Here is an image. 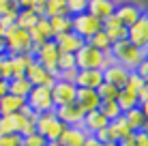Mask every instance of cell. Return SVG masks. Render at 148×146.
I'll return each mask as SVG.
<instances>
[{
    "label": "cell",
    "instance_id": "8d00e7d4",
    "mask_svg": "<svg viewBox=\"0 0 148 146\" xmlns=\"http://www.w3.org/2000/svg\"><path fill=\"white\" fill-rule=\"evenodd\" d=\"M45 144H47V140L41 138L39 133H32V135L22 138V146H45Z\"/></svg>",
    "mask_w": 148,
    "mask_h": 146
},
{
    "label": "cell",
    "instance_id": "8992f818",
    "mask_svg": "<svg viewBox=\"0 0 148 146\" xmlns=\"http://www.w3.org/2000/svg\"><path fill=\"white\" fill-rule=\"evenodd\" d=\"M101 28H103V24L97 17H92L90 13H79V15H73V17H71V32H75L79 39H84V41H88L90 37H95Z\"/></svg>",
    "mask_w": 148,
    "mask_h": 146
},
{
    "label": "cell",
    "instance_id": "f546056e",
    "mask_svg": "<svg viewBox=\"0 0 148 146\" xmlns=\"http://www.w3.org/2000/svg\"><path fill=\"white\" fill-rule=\"evenodd\" d=\"M47 19H49V26L54 30V37L62 34V32H71V17L69 15H58V17H47Z\"/></svg>",
    "mask_w": 148,
    "mask_h": 146
},
{
    "label": "cell",
    "instance_id": "e0dca14e",
    "mask_svg": "<svg viewBox=\"0 0 148 146\" xmlns=\"http://www.w3.org/2000/svg\"><path fill=\"white\" fill-rule=\"evenodd\" d=\"M101 24H103V32L108 34V39L112 41V45H114V43H120V41H127V28L118 22V17H116V15H110V17L103 19Z\"/></svg>",
    "mask_w": 148,
    "mask_h": 146
},
{
    "label": "cell",
    "instance_id": "44dd1931",
    "mask_svg": "<svg viewBox=\"0 0 148 146\" xmlns=\"http://www.w3.org/2000/svg\"><path fill=\"white\" fill-rule=\"evenodd\" d=\"M86 138H88V133L82 127H64V131L58 138V144L60 146H84Z\"/></svg>",
    "mask_w": 148,
    "mask_h": 146
},
{
    "label": "cell",
    "instance_id": "ffe728a7",
    "mask_svg": "<svg viewBox=\"0 0 148 146\" xmlns=\"http://www.w3.org/2000/svg\"><path fill=\"white\" fill-rule=\"evenodd\" d=\"M110 125V120L103 116V114L99 112V110H95V112H88L84 114V120H82V129H84L88 135H95L97 131H101V129H105Z\"/></svg>",
    "mask_w": 148,
    "mask_h": 146
},
{
    "label": "cell",
    "instance_id": "f35d334b",
    "mask_svg": "<svg viewBox=\"0 0 148 146\" xmlns=\"http://www.w3.org/2000/svg\"><path fill=\"white\" fill-rule=\"evenodd\" d=\"M0 146H22V135L17 133L4 135V138H0Z\"/></svg>",
    "mask_w": 148,
    "mask_h": 146
},
{
    "label": "cell",
    "instance_id": "603a6c76",
    "mask_svg": "<svg viewBox=\"0 0 148 146\" xmlns=\"http://www.w3.org/2000/svg\"><path fill=\"white\" fill-rule=\"evenodd\" d=\"M108 131L112 135V142H116V144H120L125 138H129L131 133V127H129V123L125 120V116H118L116 120H110V125H108Z\"/></svg>",
    "mask_w": 148,
    "mask_h": 146
},
{
    "label": "cell",
    "instance_id": "681fc988",
    "mask_svg": "<svg viewBox=\"0 0 148 146\" xmlns=\"http://www.w3.org/2000/svg\"><path fill=\"white\" fill-rule=\"evenodd\" d=\"M4 54H7V52H4V43L0 41V56H4Z\"/></svg>",
    "mask_w": 148,
    "mask_h": 146
},
{
    "label": "cell",
    "instance_id": "b9f144b4",
    "mask_svg": "<svg viewBox=\"0 0 148 146\" xmlns=\"http://www.w3.org/2000/svg\"><path fill=\"white\" fill-rule=\"evenodd\" d=\"M135 73L140 75V77L144 80L146 84H148V58H144V60H142V64H140V67L135 69Z\"/></svg>",
    "mask_w": 148,
    "mask_h": 146
},
{
    "label": "cell",
    "instance_id": "74e56055",
    "mask_svg": "<svg viewBox=\"0 0 148 146\" xmlns=\"http://www.w3.org/2000/svg\"><path fill=\"white\" fill-rule=\"evenodd\" d=\"M56 80H62V82L75 84V80H77V69H67V71H58V73H56Z\"/></svg>",
    "mask_w": 148,
    "mask_h": 146
},
{
    "label": "cell",
    "instance_id": "5bb4252c",
    "mask_svg": "<svg viewBox=\"0 0 148 146\" xmlns=\"http://www.w3.org/2000/svg\"><path fill=\"white\" fill-rule=\"evenodd\" d=\"M75 105H77L84 114L99 110V105H101L99 93H97V90H88V88H77V95H75Z\"/></svg>",
    "mask_w": 148,
    "mask_h": 146
},
{
    "label": "cell",
    "instance_id": "9a60e30c",
    "mask_svg": "<svg viewBox=\"0 0 148 146\" xmlns=\"http://www.w3.org/2000/svg\"><path fill=\"white\" fill-rule=\"evenodd\" d=\"M54 43L58 45L60 54H77L86 41L79 39L75 32H62V34H56L54 37Z\"/></svg>",
    "mask_w": 148,
    "mask_h": 146
},
{
    "label": "cell",
    "instance_id": "d4e9b609",
    "mask_svg": "<svg viewBox=\"0 0 148 146\" xmlns=\"http://www.w3.org/2000/svg\"><path fill=\"white\" fill-rule=\"evenodd\" d=\"M116 105L120 108L122 114H127L129 110H135L140 105V97L135 93H129V90H118V97H116Z\"/></svg>",
    "mask_w": 148,
    "mask_h": 146
},
{
    "label": "cell",
    "instance_id": "8fae6325",
    "mask_svg": "<svg viewBox=\"0 0 148 146\" xmlns=\"http://www.w3.org/2000/svg\"><path fill=\"white\" fill-rule=\"evenodd\" d=\"M26 80L32 84V86H47V88H52L54 82H56V75H52L45 67H41L37 60H34V62L26 69Z\"/></svg>",
    "mask_w": 148,
    "mask_h": 146
},
{
    "label": "cell",
    "instance_id": "7c38bea8",
    "mask_svg": "<svg viewBox=\"0 0 148 146\" xmlns=\"http://www.w3.org/2000/svg\"><path fill=\"white\" fill-rule=\"evenodd\" d=\"M129 75H131L129 69H125L122 64L114 62V64H110V67L103 69V82H105V84H112V86L118 88V90H122V88L127 86Z\"/></svg>",
    "mask_w": 148,
    "mask_h": 146
},
{
    "label": "cell",
    "instance_id": "f907efd6",
    "mask_svg": "<svg viewBox=\"0 0 148 146\" xmlns=\"http://www.w3.org/2000/svg\"><path fill=\"white\" fill-rule=\"evenodd\" d=\"M45 146H60V144H58V142H47Z\"/></svg>",
    "mask_w": 148,
    "mask_h": 146
},
{
    "label": "cell",
    "instance_id": "3957f363",
    "mask_svg": "<svg viewBox=\"0 0 148 146\" xmlns=\"http://www.w3.org/2000/svg\"><path fill=\"white\" fill-rule=\"evenodd\" d=\"M75 67H77V71H88V69H99V71H103L105 69V54L99 52V49H95L92 45L84 43L82 49L75 54Z\"/></svg>",
    "mask_w": 148,
    "mask_h": 146
},
{
    "label": "cell",
    "instance_id": "484cf974",
    "mask_svg": "<svg viewBox=\"0 0 148 146\" xmlns=\"http://www.w3.org/2000/svg\"><path fill=\"white\" fill-rule=\"evenodd\" d=\"M39 22V15L28 11V9H19L17 11V17H15V26L22 28V30H32L34 26H37Z\"/></svg>",
    "mask_w": 148,
    "mask_h": 146
},
{
    "label": "cell",
    "instance_id": "ee69618b",
    "mask_svg": "<svg viewBox=\"0 0 148 146\" xmlns=\"http://www.w3.org/2000/svg\"><path fill=\"white\" fill-rule=\"evenodd\" d=\"M84 146H105V144H101L95 135H88V138H86V142H84Z\"/></svg>",
    "mask_w": 148,
    "mask_h": 146
},
{
    "label": "cell",
    "instance_id": "4316f807",
    "mask_svg": "<svg viewBox=\"0 0 148 146\" xmlns=\"http://www.w3.org/2000/svg\"><path fill=\"white\" fill-rule=\"evenodd\" d=\"M30 90H32V84H30L26 77H13V80H9V93L15 95V97L26 99L30 95Z\"/></svg>",
    "mask_w": 148,
    "mask_h": 146
},
{
    "label": "cell",
    "instance_id": "d6a6232c",
    "mask_svg": "<svg viewBox=\"0 0 148 146\" xmlns=\"http://www.w3.org/2000/svg\"><path fill=\"white\" fill-rule=\"evenodd\" d=\"M146 86V82L140 77L135 71H131V75H129V80H127V86H125V90H129V93H135V95H140L142 93V88Z\"/></svg>",
    "mask_w": 148,
    "mask_h": 146
},
{
    "label": "cell",
    "instance_id": "277c9868",
    "mask_svg": "<svg viewBox=\"0 0 148 146\" xmlns=\"http://www.w3.org/2000/svg\"><path fill=\"white\" fill-rule=\"evenodd\" d=\"M62 131H64V125L58 120L54 110L37 116V133L41 138H45L47 142H58V138H60Z\"/></svg>",
    "mask_w": 148,
    "mask_h": 146
},
{
    "label": "cell",
    "instance_id": "1f68e13d",
    "mask_svg": "<svg viewBox=\"0 0 148 146\" xmlns=\"http://www.w3.org/2000/svg\"><path fill=\"white\" fill-rule=\"evenodd\" d=\"M99 112L103 114V116L108 118V120H116L118 116H122V112H120L118 105H116V101H101Z\"/></svg>",
    "mask_w": 148,
    "mask_h": 146
},
{
    "label": "cell",
    "instance_id": "7dc6e473",
    "mask_svg": "<svg viewBox=\"0 0 148 146\" xmlns=\"http://www.w3.org/2000/svg\"><path fill=\"white\" fill-rule=\"evenodd\" d=\"M140 110H142V114H144V116H146V120H148V99L140 101Z\"/></svg>",
    "mask_w": 148,
    "mask_h": 146
},
{
    "label": "cell",
    "instance_id": "f1b7e54d",
    "mask_svg": "<svg viewBox=\"0 0 148 146\" xmlns=\"http://www.w3.org/2000/svg\"><path fill=\"white\" fill-rule=\"evenodd\" d=\"M86 43H88V45H92L95 49H99V52H103V54H108L110 49H112V41L108 39V34L103 32V28H101L99 32L95 34V37H90Z\"/></svg>",
    "mask_w": 148,
    "mask_h": 146
},
{
    "label": "cell",
    "instance_id": "9c48e42d",
    "mask_svg": "<svg viewBox=\"0 0 148 146\" xmlns=\"http://www.w3.org/2000/svg\"><path fill=\"white\" fill-rule=\"evenodd\" d=\"M75 95H77V86L62 80H56L52 86V99H54V108H62V105L75 103Z\"/></svg>",
    "mask_w": 148,
    "mask_h": 146
},
{
    "label": "cell",
    "instance_id": "60d3db41",
    "mask_svg": "<svg viewBox=\"0 0 148 146\" xmlns=\"http://www.w3.org/2000/svg\"><path fill=\"white\" fill-rule=\"evenodd\" d=\"M45 7H47V0H32V9L30 11L37 13L39 17H45Z\"/></svg>",
    "mask_w": 148,
    "mask_h": 146
},
{
    "label": "cell",
    "instance_id": "f6af8a7d",
    "mask_svg": "<svg viewBox=\"0 0 148 146\" xmlns=\"http://www.w3.org/2000/svg\"><path fill=\"white\" fill-rule=\"evenodd\" d=\"M120 146H137V144H135V133H131L129 138H125V140L120 142Z\"/></svg>",
    "mask_w": 148,
    "mask_h": 146
},
{
    "label": "cell",
    "instance_id": "6da1fadb",
    "mask_svg": "<svg viewBox=\"0 0 148 146\" xmlns=\"http://www.w3.org/2000/svg\"><path fill=\"white\" fill-rule=\"evenodd\" d=\"M2 43H4V52L9 56H22V54H32V41H30V32L28 30H22L13 24L11 28L4 30V37H2Z\"/></svg>",
    "mask_w": 148,
    "mask_h": 146
},
{
    "label": "cell",
    "instance_id": "2e32d148",
    "mask_svg": "<svg viewBox=\"0 0 148 146\" xmlns=\"http://www.w3.org/2000/svg\"><path fill=\"white\" fill-rule=\"evenodd\" d=\"M30 32V41H32V47H39V45H43L45 41H54V30L49 26V19L47 17H39L37 26L32 30H28Z\"/></svg>",
    "mask_w": 148,
    "mask_h": 146
},
{
    "label": "cell",
    "instance_id": "836d02e7",
    "mask_svg": "<svg viewBox=\"0 0 148 146\" xmlns=\"http://www.w3.org/2000/svg\"><path fill=\"white\" fill-rule=\"evenodd\" d=\"M97 93H99L101 101H116V97H118V88H114L112 84H105V82L97 88Z\"/></svg>",
    "mask_w": 148,
    "mask_h": 146
},
{
    "label": "cell",
    "instance_id": "ab89813d",
    "mask_svg": "<svg viewBox=\"0 0 148 146\" xmlns=\"http://www.w3.org/2000/svg\"><path fill=\"white\" fill-rule=\"evenodd\" d=\"M11 11H19L17 2H15V0H0V15H7Z\"/></svg>",
    "mask_w": 148,
    "mask_h": 146
},
{
    "label": "cell",
    "instance_id": "d6986e66",
    "mask_svg": "<svg viewBox=\"0 0 148 146\" xmlns=\"http://www.w3.org/2000/svg\"><path fill=\"white\" fill-rule=\"evenodd\" d=\"M103 84V71L99 69H88V71H77V80L75 86L77 88H88V90H97Z\"/></svg>",
    "mask_w": 148,
    "mask_h": 146
},
{
    "label": "cell",
    "instance_id": "ac0fdd59",
    "mask_svg": "<svg viewBox=\"0 0 148 146\" xmlns=\"http://www.w3.org/2000/svg\"><path fill=\"white\" fill-rule=\"evenodd\" d=\"M86 13H90L92 17L99 19V22H103V19H108L110 15L116 13V2L114 0H88Z\"/></svg>",
    "mask_w": 148,
    "mask_h": 146
},
{
    "label": "cell",
    "instance_id": "7a4b0ae2",
    "mask_svg": "<svg viewBox=\"0 0 148 146\" xmlns=\"http://www.w3.org/2000/svg\"><path fill=\"white\" fill-rule=\"evenodd\" d=\"M112 58L116 60L118 64H122L125 69H129V71H135L137 67L142 64V60L146 58V52L140 47H135L133 43L129 41H120V43H114L110 49Z\"/></svg>",
    "mask_w": 148,
    "mask_h": 146
},
{
    "label": "cell",
    "instance_id": "db71d44e",
    "mask_svg": "<svg viewBox=\"0 0 148 146\" xmlns=\"http://www.w3.org/2000/svg\"><path fill=\"white\" fill-rule=\"evenodd\" d=\"M146 86H148V84H146Z\"/></svg>",
    "mask_w": 148,
    "mask_h": 146
},
{
    "label": "cell",
    "instance_id": "ba28073f",
    "mask_svg": "<svg viewBox=\"0 0 148 146\" xmlns=\"http://www.w3.org/2000/svg\"><path fill=\"white\" fill-rule=\"evenodd\" d=\"M127 41L133 43L135 47L148 52V11H144L140 15V19L133 26L127 28Z\"/></svg>",
    "mask_w": 148,
    "mask_h": 146
},
{
    "label": "cell",
    "instance_id": "83f0119b",
    "mask_svg": "<svg viewBox=\"0 0 148 146\" xmlns=\"http://www.w3.org/2000/svg\"><path fill=\"white\" fill-rule=\"evenodd\" d=\"M122 116H125V120L129 123V127H131V131H133V133L142 131V127H144V123H146V116L142 114L140 105H137L135 110H129V112L122 114Z\"/></svg>",
    "mask_w": 148,
    "mask_h": 146
},
{
    "label": "cell",
    "instance_id": "7bdbcfd3",
    "mask_svg": "<svg viewBox=\"0 0 148 146\" xmlns=\"http://www.w3.org/2000/svg\"><path fill=\"white\" fill-rule=\"evenodd\" d=\"M95 138L99 140L101 144H110V142H112V135H110V131H108V127L101 129V131H97V133H95Z\"/></svg>",
    "mask_w": 148,
    "mask_h": 146
},
{
    "label": "cell",
    "instance_id": "4dcf8cb0",
    "mask_svg": "<svg viewBox=\"0 0 148 146\" xmlns=\"http://www.w3.org/2000/svg\"><path fill=\"white\" fill-rule=\"evenodd\" d=\"M58 15H69L67 13V0H47L45 17H58Z\"/></svg>",
    "mask_w": 148,
    "mask_h": 146
},
{
    "label": "cell",
    "instance_id": "52a82bcc",
    "mask_svg": "<svg viewBox=\"0 0 148 146\" xmlns=\"http://www.w3.org/2000/svg\"><path fill=\"white\" fill-rule=\"evenodd\" d=\"M32 56L34 60L41 64V67H45L52 75L58 73V56H60V49L58 45L54 41H45L43 45H39V47L32 49Z\"/></svg>",
    "mask_w": 148,
    "mask_h": 146
},
{
    "label": "cell",
    "instance_id": "5b68a950",
    "mask_svg": "<svg viewBox=\"0 0 148 146\" xmlns=\"http://www.w3.org/2000/svg\"><path fill=\"white\" fill-rule=\"evenodd\" d=\"M26 105L34 114H45L54 110V99H52V88L47 86H32L30 95L26 97Z\"/></svg>",
    "mask_w": 148,
    "mask_h": 146
},
{
    "label": "cell",
    "instance_id": "e575fe53",
    "mask_svg": "<svg viewBox=\"0 0 148 146\" xmlns=\"http://www.w3.org/2000/svg\"><path fill=\"white\" fill-rule=\"evenodd\" d=\"M86 9H88V0H67V13H69V17L79 15V13H86Z\"/></svg>",
    "mask_w": 148,
    "mask_h": 146
},
{
    "label": "cell",
    "instance_id": "d590c367",
    "mask_svg": "<svg viewBox=\"0 0 148 146\" xmlns=\"http://www.w3.org/2000/svg\"><path fill=\"white\" fill-rule=\"evenodd\" d=\"M67 69H77L75 67V54H60L58 56V71H67Z\"/></svg>",
    "mask_w": 148,
    "mask_h": 146
},
{
    "label": "cell",
    "instance_id": "f5cc1de1",
    "mask_svg": "<svg viewBox=\"0 0 148 146\" xmlns=\"http://www.w3.org/2000/svg\"><path fill=\"white\" fill-rule=\"evenodd\" d=\"M146 58H148V52H146Z\"/></svg>",
    "mask_w": 148,
    "mask_h": 146
},
{
    "label": "cell",
    "instance_id": "30bf717a",
    "mask_svg": "<svg viewBox=\"0 0 148 146\" xmlns=\"http://www.w3.org/2000/svg\"><path fill=\"white\" fill-rule=\"evenodd\" d=\"M144 13V7L137 2H122V4H116V17H118V22L122 24L125 28L133 26V24L140 19V15Z\"/></svg>",
    "mask_w": 148,
    "mask_h": 146
},
{
    "label": "cell",
    "instance_id": "816d5d0a",
    "mask_svg": "<svg viewBox=\"0 0 148 146\" xmlns=\"http://www.w3.org/2000/svg\"><path fill=\"white\" fill-rule=\"evenodd\" d=\"M105 146H120V144H116V142H110V144H105Z\"/></svg>",
    "mask_w": 148,
    "mask_h": 146
},
{
    "label": "cell",
    "instance_id": "c3c4849f",
    "mask_svg": "<svg viewBox=\"0 0 148 146\" xmlns=\"http://www.w3.org/2000/svg\"><path fill=\"white\" fill-rule=\"evenodd\" d=\"M142 133H146V135H148V120L144 123V127H142Z\"/></svg>",
    "mask_w": 148,
    "mask_h": 146
},
{
    "label": "cell",
    "instance_id": "cb8c5ba5",
    "mask_svg": "<svg viewBox=\"0 0 148 146\" xmlns=\"http://www.w3.org/2000/svg\"><path fill=\"white\" fill-rule=\"evenodd\" d=\"M9 56V54H7ZM9 62H11V75L13 77H26V69L34 62L32 54H22V56H9ZM11 77V80H13Z\"/></svg>",
    "mask_w": 148,
    "mask_h": 146
},
{
    "label": "cell",
    "instance_id": "7402d4cb",
    "mask_svg": "<svg viewBox=\"0 0 148 146\" xmlns=\"http://www.w3.org/2000/svg\"><path fill=\"white\" fill-rule=\"evenodd\" d=\"M24 108H26V99L15 97L11 93H7L0 99V116H13V114L22 112Z\"/></svg>",
    "mask_w": 148,
    "mask_h": 146
},
{
    "label": "cell",
    "instance_id": "bcb514c9",
    "mask_svg": "<svg viewBox=\"0 0 148 146\" xmlns=\"http://www.w3.org/2000/svg\"><path fill=\"white\" fill-rule=\"evenodd\" d=\"M7 93H9V82L7 80H0V99H2Z\"/></svg>",
    "mask_w": 148,
    "mask_h": 146
},
{
    "label": "cell",
    "instance_id": "4fadbf2b",
    "mask_svg": "<svg viewBox=\"0 0 148 146\" xmlns=\"http://www.w3.org/2000/svg\"><path fill=\"white\" fill-rule=\"evenodd\" d=\"M58 120L64 127H82V120H84V112L77 108L75 103L71 105H62V108H54Z\"/></svg>",
    "mask_w": 148,
    "mask_h": 146
}]
</instances>
